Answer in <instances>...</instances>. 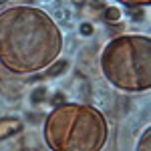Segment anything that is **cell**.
I'll return each instance as SVG.
<instances>
[{
	"instance_id": "1",
	"label": "cell",
	"mask_w": 151,
	"mask_h": 151,
	"mask_svg": "<svg viewBox=\"0 0 151 151\" xmlns=\"http://www.w3.org/2000/svg\"><path fill=\"white\" fill-rule=\"evenodd\" d=\"M63 30L45 10L16 4L0 12V65L14 75L47 70L63 52Z\"/></svg>"
},
{
	"instance_id": "7",
	"label": "cell",
	"mask_w": 151,
	"mask_h": 151,
	"mask_svg": "<svg viewBox=\"0 0 151 151\" xmlns=\"http://www.w3.org/2000/svg\"><path fill=\"white\" fill-rule=\"evenodd\" d=\"M109 20H119L121 18V12L117 10V8H107V14H105Z\"/></svg>"
},
{
	"instance_id": "4",
	"label": "cell",
	"mask_w": 151,
	"mask_h": 151,
	"mask_svg": "<svg viewBox=\"0 0 151 151\" xmlns=\"http://www.w3.org/2000/svg\"><path fill=\"white\" fill-rule=\"evenodd\" d=\"M18 129H20V121H16V119H0V139L10 137Z\"/></svg>"
},
{
	"instance_id": "2",
	"label": "cell",
	"mask_w": 151,
	"mask_h": 151,
	"mask_svg": "<svg viewBox=\"0 0 151 151\" xmlns=\"http://www.w3.org/2000/svg\"><path fill=\"white\" fill-rule=\"evenodd\" d=\"M42 137L50 151H103L109 123L93 105L63 103L47 115Z\"/></svg>"
},
{
	"instance_id": "3",
	"label": "cell",
	"mask_w": 151,
	"mask_h": 151,
	"mask_svg": "<svg viewBox=\"0 0 151 151\" xmlns=\"http://www.w3.org/2000/svg\"><path fill=\"white\" fill-rule=\"evenodd\" d=\"M101 70L113 87L125 93L151 89V38L147 35H121L101 52Z\"/></svg>"
},
{
	"instance_id": "5",
	"label": "cell",
	"mask_w": 151,
	"mask_h": 151,
	"mask_svg": "<svg viewBox=\"0 0 151 151\" xmlns=\"http://www.w3.org/2000/svg\"><path fill=\"white\" fill-rule=\"evenodd\" d=\"M135 151H151V129L147 127L141 135L139 143H137V149Z\"/></svg>"
},
{
	"instance_id": "6",
	"label": "cell",
	"mask_w": 151,
	"mask_h": 151,
	"mask_svg": "<svg viewBox=\"0 0 151 151\" xmlns=\"http://www.w3.org/2000/svg\"><path fill=\"white\" fill-rule=\"evenodd\" d=\"M119 4L123 6H131V8H137V6H147L151 0H117Z\"/></svg>"
}]
</instances>
